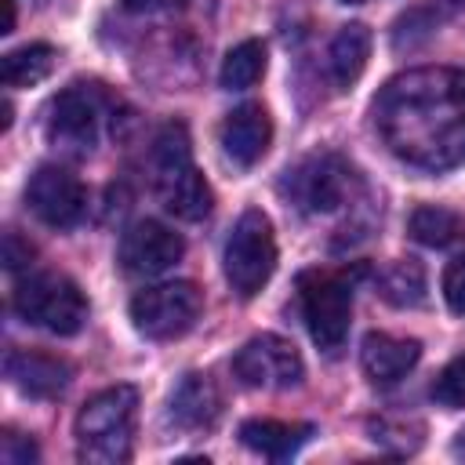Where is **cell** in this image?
<instances>
[{"instance_id": "cell-9", "label": "cell", "mask_w": 465, "mask_h": 465, "mask_svg": "<svg viewBox=\"0 0 465 465\" xmlns=\"http://www.w3.org/2000/svg\"><path fill=\"white\" fill-rule=\"evenodd\" d=\"M47 138L69 153H91L102 127V91L91 84H69L47 105Z\"/></svg>"}, {"instance_id": "cell-10", "label": "cell", "mask_w": 465, "mask_h": 465, "mask_svg": "<svg viewBox=\"0 0 465 465\" xmlns=\"http://www.w3.org/2000/svg\"><path fill=\"white\" fill-rule=\"evenodd\" d=\"M232 374L247 389H291L302 381L305 363L298 349L280 334H258L232 356Z\"/></svg>"}, {"instance_id": "cell-28", "label": "cell", "mask_w": 465, "mask_h": 465, "mask_svg": "<svg viewBox=\"0 0 465 465\" xmlns=\"http://www.w3.org/2000/svg\"><path fill=\"white\" fill-rule=\"evenodd\" d=\"M171 0H124V7L131 11H156V7H167Z\"/></svg>"}, {"instance_id": "cell-3", "label": "cell", "mask_w": 465, "mask_h": 465, "mask_svg": "<svg viewBox=\"0 0 465 465\" xmlns=\"http://www.w3.org/2000/svg\"><path fill=\"white\" fill-rule=\"evenodd\" d=\"M153 171H156V193L174 218L200 222L211 214V185L193 163L185 124L171 120L160 127L153 142Z\"/></svg>"}, {"instance_id": "cell-13", "label": "cell", "mask_w": 465, "mask_h": 465, "mask_svg": "<svg viewBox=\"0 0 465 465\" xmlns=\"http://www.w3.org/2000/svg\"><path fill=\"white\" fill-rule=\"evenodd\" d=\"M218 142H222V153H225L229 163H236V167H254V163L269 153V142H272L269 109L258 105V102L236 105V109L222 120Z\"/></svg>"}, {"instance_id": "cell-1", "label": "cell", "mask_w": 465, "mask_h": 465, "mask_svg": "<svg viewBox=\"0 0 465 465\" xmlns=\"http://www.w3.org/2000/svg\"><path fill=\"white\" fill-rule=\"evenodd\" d=\"M374 127L389 153L421 171L465 163V69H407L374 98Z\"/></svg>"}, {"instance_id": "cell-26", "label": "cell", "mask_w": 465, "mask_h": 465, "mask_svg": "<svg viewBox=\"0 0 465 465\" xmlns=\"http://www.w3.org/2000/svg\"><path fill=\"white\" fill-rule=\"evenodd\" d=\"M0 461L4 465H29V461H36V443L29 436L7 429L0 440Z\"/></svg>"}, {"instance_id": "cell-27", "label": "cell", "mask_w": 465, "mask_h": 465, "mask_svg": "<svg viewBox=\"0 0 465 465\" xmlns=\"http://www.w3.org/2000/svg\"><path fill=\"white\" fill-rule=\"evenodd\" d=\"M29 258H33V247H29V243H22V240H18V232H7V236H4V265L15 272V269L29 265Z\"/></svg>"}, {"instance_id": "cell-16", "label": "cell", "mask_w": 465, "mask_h": 465, "mask_svg": "<svg viewBox=\"0 0 465 465\" xmlns=\"http://www.w3.org/2000/svg\"><path fill=\"white\" fill-rule=\"evenodd\" d=\"M367 58H371V29L360 22L341 25L327 47V76L334 91H349L363 76Z\"/></svg>"}, {"instance_id": "cell-12", "label": "cell", "mask_w": 465, "mask_h": 465, "mask_svg": "<svg viewBox=\"0 0 465 465\" xmlns=\"http://www.w3.org/2000/svg\"><path fill=\"white\" fill-rule=\"evenodd\" d=\"M185 243L182 236L163 225V222H134L124 240H120V265L131 272V276H156V272H167L178 258H182Z\"/></svg>"}, {"instance_id": "cell-21", "label": "cell", "mask_w": 465, "mask_h": 465, "mask_svg": "<svg viewBox=\"0 0 465 465\" xmlns=\"http://www.w3.org/2000/svg\"><path fill=\"white\" fill-rule=\"evenodd\" d=\"M262 73H265V44L262 40H243L225 54L218 80H222L225 91H247L262 80Z\"/></svg>"}, {"instance_id": "cell-19", "label": "cell", "mask_w": 465, "mask_h": 465, "mask_svg": "<svg viewBox=\"0 0 465 465\" xmlns=\"http://www.w3.org/2000/svg\"><path fill=\"white\" fill-rule=\"evenodd\" d=\"M54 47L51 44H25L18 51H7L0 62V80L4 87H33L54 69Z\"/></svg>"}, {"instance_id": "cell-29", "label": "cell", "mask_w": 465, "mask_h": 465, "mask_svg": "<svg viewBox=\"0 0 465 465\" xmlns=\"http://www.w3.org/2000/svg\"><path fill=\"white\" fill-rule=\"evenodd\" d=\"M4 4V25H0V33H11L15 29V0H0Z\"/></svg>"}, {"instance_id": "cell-31", "label": "cell", "mask_w": 465, "mask_h": 465, "mask_svg": "<svg viewBox=\"0 0 465 465\" xmlns=\"http://www.w3.org/2000/svg\"><path fill=\"white\" fill-rule=\"evenodd\" d=\"M443 11H465V0H440Z\"/></svg>"}, {"instance_id": "cell-6", "label": "cell", "mask_w": 465, "mask_h": 465, "mask_svg": "<svg viewBox=\"0 0 465 465\" xmlns=\"http://www.w3.org/2000/svg\"><path fill=\"white\" fill-rule=\"evenodd\" d=\"M276 269V236L272 222L251 207L236 218L229 240H225V280L240 298H254Z\"/></svg>"}, {"instance_id": "cell-4", "label": "cell", "mask_w": 465, "mask_h": 465, "mask_svg": "<svg viewBox=\"0 0 465 465\" xmlns=\"http://www.w3.org/2000/svg\"><path fill=\"white\" fill-rule=\"evenodd\" d=\"M283 196L305 211V214H334L341 211L356 193H360V174L352 171V163L338 153H312L305 160H298L283 182H280Z\"/></svg>"}, {"instance_id": "cell-25", "label": "cell", "mask_w": 465, "mask_h": 465, "mask_svg": "<svg viewBox=\"0 0 465 465\" xmlns=\"http://www.w3.org/2000/svg\"><path fill=\"white\" fill-rule=\"evenodd\" d=\"M443 298L454 312L465 316V254L450 258L447 269H443Z\"/></svg>"}, {"instance_id": "cell-8", "label": "cell", "mask_w": 465, "mask_h": 465, "mask_svg": "<svg viewBox=\"0 0 465 465\" xmlns=\"http://www.w3.org/2000/svg\"><path fill=\"white\" fill-rule=\"evenodd\" d=\"M200 309H203L200 287L189 280H171L145 287L131 298V323L138 334L153 341H167V338H182L200 320Z\"/></svg>"}, {"instance_id": "cell-24", "label": "cell", "mask_w": 465, "mask_h": 465, "mask_svg": "<svg viewBox=\"0 0 465 465\" xmlns=\"http://www.w3.org/2000/svg\"><path fill=\"white\" fill-rule=\"evenodd\" d=\"M432 396L443 407H465V352L454 356L432 381Z\"/></svg>"}, {"instance_id": "cell-17", "label": "cell", "mask_w": 465, "mask_h": 465, "mask_svg": "<svg viewBox=\"0 0 465 465\" xmlns=\"http://www.w3.org/2000/svg\"><path fill=\"white\" fill-rule=\"evenodd\" d=\"M222 414V396L207 374H185L171 392V421L182 429H211Z\"/></svg>"}, {"instance_id": "cell-14", "label": "cell", "mask_w": 465, "mask_h": 465, "mask_svg": "<svg viewBox=\"0 0 465 465\" xmlns=\"http://www.w3.org/2000/svg\"><path fill=\"white\" fill-rule=\"evenodd\" d=\"M4 371L11 378V385L33 400H51L62 396L69 385V363L51 356V352H33V349H15L4 360Z\"/></svg>"}, {"instance_id": "cell-23", "label": "cell", "mask_w": 465, "mask_h": 465, "mask_svg": "<svg viewBox=\"0 0 465 465\" xmlns=\"http://www.w3.org/2000/svg\"><path fill=\"white\" fill-rule=\"evenodd\" d=\"M432 29H436V11H432V7H414V11H407V15L396 22V29H392V47H396V51L418 47L421 40L432 36Z\"/></svg>"}, {"instance_id": "cell-11", "label": "cell", "mask_w": 465, "mask_h": 465, "mask_svg": "<svg viewBox=\"0 0 465 465\" xmlns=\"http://www.w3.org/2000/svg\"><path fill=\"white\" fill-rule=\"evenodd\" d=\"M25 203L44 225L69 229L87 211V189L73 171H65L58 163H44L25 185Z\"/></svg>"}, {"instance_id": "cell-5", "label": "cell", "mask_w": 465, "mask_h": 465, "mask_svg": "<svg viewBox=\"0 0 465 465\" xmlns=\"http://www.w3.org/2000/svg\"><path fill=\"white\" fill-rule=\"evenodd\" d=\"M15 312L33 323L44 327L51 334H76L87 323V298L84 291L58 272H33L15 287L11 298Z\"/></svg>"}, {"instance_id": "cell-30", "label": "cell", "mask_w": 465, "mask_h": 465, "mask_svg": "<svg viewBox=\"0 0 465 465\" xmlns=\"http://www.w3.org/2000/svg\"><path fill=\"white\" fill-rule=\"evenodd\" d=\"M454 454H458V458H465V429H461V432H458V440H454Z\"/></svg>"}, {"instance_id": "cell-15", "label": "cell", "mask_w": 465, "mask_h": 465, "mask_svg": "<svg viewBox=\"0 0 465 465\" xmlns=\"http://www.w3.org/2000/svg\"><path fill=\"white\" fill-rule=\"evenodd\" d=\"M421 356V345L414 338H396V334H385V331H371L360 345V363H363V374L374 381V385H392L400 381Z\"/></svg>"}, {"instance_id": "cell-7", "label": "cell", "mask_w": 465, "mask_h": 465, "mask_svg": "<svg viewBox=\"0 0 465 465\" xmlns=\"http://www.w3.org/2000/svg\"><path fill=\"white\" fill-rule=\"evenodd\" d=\"M298 302H302V316H305V327H309L312 341L320 349L334 352L349 334L352 283L341 272L309 269V272L298 276Z\"/></svg>"}, {"instance_id": "cell-18", "label": "cell", "mask_w": 465, "mask_h": 465, "mask_svg": "<svg viewBox=\"0 0 465 465\" xmlns=\"http://www.w3.org/2000/svg\"><path fill=\"white\" fill-rule=\"evenodd\" d=\"M312 436V425H298V421H272V418H251L240 425V440L243 447H251L254 454L265 458H291L305 440Z\"/></svg>"}, {"instance_id": "cell-2", "label": "cell", "mask_w": 465, "mask_h": 465, "mask_svg": "<svg viewBox=\"0 0 465 465\" xmlns=\"http://www.w3.org/2000/svg\"><path fill=\"white\" fill-rule=\"evenodd\" d=\"M138 392L113 385L94 392L76 414V454L87 465H124L134 447Z\"/></svg>"}, {"instance_id": "cell-20", "label": "cell", "mask_w": 465, "mask_h": 465, "mask_svg": "<svg viewBox=\"0 0 465 465\" xmlns=\"http://www.w3.org/2000/svg\"><path fill=\"white\" fill-rule=\"evenodd\" d=\"M411 236L425 247H450L465 236V218L454 214L450 207H436V203H425L411 214Z\"/></svg>"}, {"instance_id": "cell-22", "label": "cell", "mask_w": 465, "mask_h": 465, "mask_svg": "<svg viewBox=\"0 0 465 465\" xmlns=\"http://www.w3.org/2000/svg\"><path fill=\"white\" fill-rule=\"evenodd\" d=\"M381 298L400 305V309L403 305H421V298H425V272H421V265L411 262V258L389 265L385 276H381Z\"/></svg>"}]
</instances>
